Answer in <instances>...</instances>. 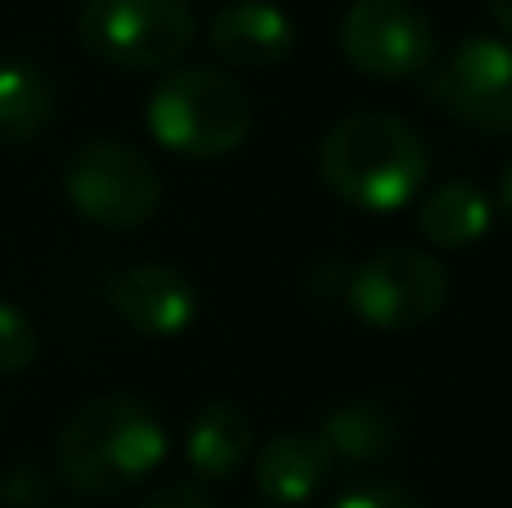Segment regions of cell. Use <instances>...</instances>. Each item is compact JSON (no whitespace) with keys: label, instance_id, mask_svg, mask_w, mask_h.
Returning <instances> with one entry per match:
<instances>
[{"label":"cell","instance_id":"1","mask_svg":"<svg viewBox=\"0 0 512 508\" xmlns=\"http://www.w3.org/2000/svg\"><path fill=\"white\" fill-rule=\"evenodd\" d=\"M167 459V428L135 396H95L59 432L54 464L72 491L113 500Z\"/></svg>","mask_w":512,"mask_h":508},{"label":"cell","instance_id":"2","mask_svg":"<svg viewBox=\"0 0 512 508\" xmlns=\"http://www.w3.org/2000/svg\"><path fill=\"white\" fill-rule=\"evenodd\" d=\"M427 167L432 158L423 135L391 113H351L319 144L324 185L364 212L405 207L423 189Z\"/></svg>","mask_w":512,"mask_h":508},{"label":"cell","instance_id":"3","mask_svg":"<svg viewBox=\"0 0 512 508\" xmlns=\"http://www.w3.org/2000/svg\"><path fill=\"white\" fill-rule=\"evenodd\" d=\"M149 131L180 158H225L252 131V99L221 68H180L149 95Z\"/></svg>","mask_w":512,"mask_h":508},{"label":"cell","instance_id":"4","mask_svg":"<svg viewBox=\"0 0 512 508\" xmlns=\"http://www.w3.org/2000/svg\"><path fill=\"white\" fill-rule=\"evenodd\" d=\"M77 36L113 68H167L194 45L189 0H81Z\"/></svg>","mask_w":512,"mask_h":508},{"label":"cell","instance_id":"5","mask_svg":"<svg viewBox=\"0 0 512 508\" xmlns=\"http://www.w3.org/2000/svg\"><path fill=\"white\" fill-rule=\"evenodd\" d=\"M63 189L86 221L108 230H135L162 203V180L140 149L117 140H90L63 167Z\"/></svg>","mask_w":512,"mask_h":508},{"label":"cell","instance_id":"6","mask_svg":"<svg viewBox=\"0 0 512 508\" xmlns=\"http://www.w3.org/2000/svg\"><path fill=\"white\" fill-rule=\"evenodd\" d=\"M450 297V275L436 257L418 248H382L346 284V302L364 324L405 333L436 320Z\"/></svg>","mask_w":512,"mask_h":508},{"label":"cell","instance_id":"7","mask_svg":"<svg viewBox=\"0 0 512 508\" xmlns=\"http://www.w3.org/2000/svg\"><path fill=\"white\" fill-rule=\"evenodd\" d=\"M342 54L373 81H405L436 59V32L409 0H355L342 18Z\"/></svg>","mask_w":512,"mask_h":508},{"label":"cell","instance_id":"8","mask_svg":"<svg viewBox=\"0 0 512 508\" xmlns=\"http://www.w3.org/2000/svg\"><path fill=\"white\" fill-rule=\"evenodd\" d=\"M427 90L477 131H512V45L495 36H468Z\"/></svg>","mask_w":512,"mask_h":508},{"label":"cell","instance_id":"9","mask_svg":"<svg viewBox=\"0 0 512 508\" xmlns=\"http://www.w3.org/2000/svg\"><path fill=\"white\" fill-rule=\"evenodd\" d=\"M207 45L221 63L239 72H265L283 63L297 45V27L270 0H234L221 5L207 23Z\"/></svg>","mask_w":512,"mask_h":508},{"label":"cell","instance_id":"10","mask_svg":"<svg viewBox=\"0 0 512 508\" xmlns=\"http://www.w3.org/2000/svg\"><path fill=\"white\" fill-rule=\"evenodd\" d=\"M117 315L131 324L135 333L149 338H176L194 324L198 315V293L180 270L171 266H131L113 279L108 288Z\"/></svg>","mask_w":512,"mask_h":508},{"label":"cell","instance_id":"11","mask_svg":"<svg viewBox=\"0 0 512 508\" xmlns=\"http://www.w3.org/2000/svg\"><path fill=\"white\" fill-rule=\"evenodd\" d=\"M333 468V446L324 432H283L256 455V491L270 504H306Z\"/></svg>","mask_w":512,"mask_h":508},{"label":"cell","instance_id":"12","mask_svg":"<svg viewBox=\"0 0 512 508\" xmlns=\"http://www.w3.org/2000/svg\"><path fill=\"white\" fill-rule=\"evenodd\" d=\"M185 450H189V464L198 468V477L221 482V477L239 473L243 459H248V450H252V419L239 410V405H230V401L203 405V410L194 414V423H189Z\"/></svg>","mask_w":512,"mask_h":508},{"label":"cell","instance_id":"13","mask_svg":"<svg viewBox=\"0 0 512 508\" xmlns=\"http://www.w3.org/2000/svg\"><path fill=\"white\" fill-rule=\"evenodd\" d=\"M418 230L436 248H472L490 230V203L472 180H450L436 185L418 207Z\"/></svg>","mask_w":512,"mask_h":508},{"label":"cell","instance_id":"14","mask_svg":"<svg viewBox=\"0 0 512 508\" xmlns=\"http://www.w3.org/2000/svg\"><path fill=\"white\" fill-rule=\"evenodd\" d=\"M54 86L36 63L0 59V149L23 144L50 122Z\"/></svg>","mask_w":512,"mask_h":508},{"label":"cell","instance_id":"15","mask_svg":"<svg viewBox=\"0 0 512 508\" xmlns=\"http://www.w3.org/2000/svg\"><path fill=\"white\" fill-rule=\"evenodd\" d=\"M324 441L333 446V455L364 464V459H382L396 446V423H391V414L378 401H355L328 414Z\"/></svg>","mask_w":512,"mask_h":508},{"label":"cell","instance_id":"16","mask_svg":"<svg viewBox=\"0 0 512 508\" xmlns=\"http://www.w3.org/2000/svg\"><path fill=\"white\" fill-rule=\"evenodd\" d=\"M36 360V329L18 306L0 302V374H23Z\"/></svg>","mask_w":512,"mask_h":508},{"label":"cell","instance_id":"17","mask_svg":"<svg viewBox=\"0 0 512 508\" xmlns=\"http://www.w3.org/2000/svg\"><path fill=\"white\" fill-rule=\"evenodd\" d=\"M333 508H423L414 495L396 491V486H360V491L342 495Z\"/></svg>","mask_w":512,"mask_h":508},{"label":"cell","instance_id":"18","mask_svg":"<svg viewBox=\"0 0 512 508\" xmlns=\"http://www.w3.org/2000/svg\"><path fill=\"white\" fill-rule=\"evenodd\" d=\"M140 508H216V504H212V495L198 491V486L171 482V486H162V491H153Z\"/></svg>","mask_w":512,"mask_h":508},{"label":"cell","instance_id":"19","mask_svg":"<svg viewBox=\"0 0 512 508\" xmlns=\"http://www.w3.org/2000/svg\"><path fill=\"white\" fill-rule=\"evenodd\" d=\"M486 5H490V14H495V23L512 36V0H486Z\"/></svg>","mask_w":512,"mask_h":508},{"label":"cell","instance_id":"20","mask_svg":"<svg viewBox=\"0 0 512 508\" xmlns=\"http://www.w3.org/2000/svg\"><path fill=\"white\" fill-rule=\"evenodd\" d=\"M499 203H504V212H508V221H512V167L504 171V185H499Z\"/></svg>","mask_w":512,"mask_h":508},{"label":"cell","instance_id":"21","mask_svg":"<svg viewBox=\"0 0 512 508\" xmlns=\"http://www.w3.org/2000/svg\"><path fill=\"white\" fill-rule=\"evenodd\" d=\"M270 508H288V504H270Z\"/></svg>","mask_w":512,"mask_h":508}]
</instances>
